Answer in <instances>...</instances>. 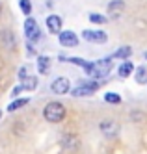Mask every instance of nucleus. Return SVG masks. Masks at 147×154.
I'll return each instance as SVG.
<instances>
[{
    "instance_id": "obj_21",
    "label": "nucleus",
    "mask_w": 147,
    "mask_h": 154,
    "mask_svg": "<svg viewBox=\"0 0 147 154\" xmlns=\"http://www.w3.org/2000/svg\"><path fill=\"white\" fill-rule=\"evenodd\" d=\"M26 76H28V74H26V67H22V69L19 71V78L22 80V78H26Z\"/></svg>"
},
{
    "instance_id": "obj_17",
    "label": "nucleus",
    "mask_w": 147,
    "mask_h": 154,
    "mask_svg": "<svg viewBox=\"0 0 147 154\" xmlns=\"http://www.w3.org/2000/svg\"><path fill=\"white\" fill-rule=\"evenodd\" d=\"M136 82L138 84H145L147 82V69L145 67H138L136 69Z\"/></svg>"
},
{
    "instance_id": "obj_22",
    "label": "nucleus",
    "mask_w": 147,
    "mask_h": 154,
    "mask_svg": "<svg viewBox=\"0 0 147 154\" xmlns=\"http://www.w3.org/2000/svg\"><path fill=\"white\" fill-rule=\"evenodd\" d=\"M0 13H2V6H0Z\"/></svg>"
},
{
    "instance_id": "obj_9",
    "label": "nucleus",
    "mask_w": 147,
    "mask_h": 154,
    "mask_svg": "<svg viewBox=\"0 0 147 154\" xmlns=\"http://www.w3.org/2000/svg\"><path fill=\"white\" fill-rule=\"evenodd\" d=\"M123 9H125V2H123V0H114V2L108 4V13L110 15H119Z\"/></svg>"
},
{
    "instance_id": "obj_13",
    "label": "nucleus",
    "mask_w": 147,
    "mask_h": 154,
    "mask_svg": "<svg viewBox=\"0 0 147 154\" xmlns=\"http://www.w3.org/2000/svg\"><path fill=\"white\" fill-rule=\"evenodd\" d=\"M99 128L103 130L106 136H114L116 132H117V126H116L114 123H110V121H103V123L99 125Z\"/></svg>"
},
{
    "instance_id": "obj_2",
    "label": "nucleus",
    "mask_w": 147,
    "mask_h": 154,
    "mask_svg": "<svg viewBox=\"0 0 147 154\" xmlns=\"http://www.w3.org/2000/svg\"><path fill=\"white\" fill-rule=\"evenodd\" d=\"M65 106L62 102H49L43 109V117L49 121V123H60L65 117Z\"/></svg>"
},
{
    "instance_id": "obj_11",
    "label": "nucleus",
    "mask_w": 147,
    "mask_h": 154,
    "mask_svg": "<svg viewBox=\"0 0 147 154\" xmlns=\"http://www.w3.org/2000/svg\"><path fill=\"white\" fill-rule=\"evenodd\" d=\"M134 71V65L130 61H125V63H121L119 65V69H117V74L121 76V78H127V76H130Z\"/></svg>"
},
{
    "instance_id": "obj_20",
    "label": "nucleus",
    "mask_w": 147,
    "mask_h": 154,
    "mask_svg": "<svg viewBox=\"0 0 147 154\" xmlns=\"http://www.w3.org/2000/svg\"><path fill=\"white\" fill-rule=\"evenodd\" d=\"M89 20H91V23H97V24H104V23H106V17H104V15L93 13V15H89Z\"/></svg>"
},
{
    "instance_id": "obj_24",
    "label": "nucleus",
    "mask_w": 147,
    "mask_h": 154,
    "mask_svg": "<svg viewBox=\"0 0 147 154\" xmlns=\"http://www.w3.org/2000/svg\"><path fill=\"white\" fill-rule=\"evenodd\" d=\"M145 58H147V52H145Z\"/></svg>"
},
{
    "instance_id": "obj_1",
    "label": "nucleus",
    "mask_w": 147,
    "mask_h": 154,
    "mask_svg": "<svg viewBox=\"0 0 147 154\" xmlns=\"http://www.w3.org/2000/svg\"><path fill=\"white\" fill-rule=\"evenodd\" d=\"M82 69H84V72H86L88 76H91V78H104V76L108 74V71H110V60L95 61V63L88 61Z\"/></svg>"
},
{
    "instance_id": "obj_23",
    "label": "nucleus",
    "mask_w": 147,
    "mask_h": 154,
    "mask_svg": "<svg viewBox=\"0 0 147 154\" xmlns=\"http://www.w3.org/2000/svg\"><path fill=\"white\" fill-rule=\"evenodd\" d=\"M0 117H2V112H0Z\"/></svg>"
},
{
    "instance_id": "obj_16",
    "label": "nucleus",
    "mask_w": 147,
    "mask_h": 154,
    "mask_svg": "<svg viewBox=\"0 0 147 154\" xmlns=\"http://www.w3.org/2000/svg\"><path fill=\"white\" fill-rule=\"evenodd\" d=\"M130 54H132V48L130 47H121V48H117L116 52H114V58H129L130 56Z\"/></svg>"
},
{
    "instance_id": "obj_19",
    "label": "nucleus",
    "mask_w": 147,
    "mask_h": 154,
    "mask_svg": "<svg viewBox=\"0 0 147 154\" xmlns=\"http://www.w3.org/2000/svg\"><path fill=\"white\" fill-rule=\"evenodd\" d=\"M19 6H21L24 15H30V11H32V2L30 0H19Z\"/></svg>"
},
{
    "instance_id": "obj_7",
    "label": "nucleus",
    "mask_w": 147,
    "mask_h": 154,
    "mask_svg": "<svg viewBox=\"0 0 147 154\" xmlns=\"http://www.w3.org/2000/svg\"><path fill=\"white\" fill-rule=\"evenodd\" d=\"M69 80L63 78V76H60V78H56L52 84H50V89L56 93V95H65V93H69Z\"/></svg>"
},
{
    "instance_id": "obj_15",
    "label": "nucleus",
    "mask_w": 147,
    "mask_h": 154,
    "mask_svg": "<svg viewBox=\"0 0 147 154\" xmlns=\"http://www.w3.org/2000/svg\"><path fill=\"white\" fill-rule=\"evenodd\" d=\"M28 100H30V98H17V100H13V102L8 106V112H15V109L22 108V106H26Z\"/></svg>"
},
{
    "instance_id": "obj_12",
    "label": "nucleus",
    "mask_w": 147,
    "mask_h": 154,
    "mask_svg": "<svg viewBox=\"0 0 147 154\" xmlns=\"http://www.w3.org/2000/svg\"><path fill=\"white\" fill-rule=\"evenodd\" d=\"M21 87H22V91H34L37 87V78H34V76H26V78H22V84H21Z\"/></svg>"
},
{
    "instance_id": "obj_10",
    "label": "nucleus",
    "mask_w": 147,
    "mask_h": 154,
    "mask_svg": "<svg viewBox=\"0 0 147 154\" xmlns=\"http://www.w3.org/2000/svg\"><path fill=\"white\" fill-rule=\"evenodd\" d=\"M62 143L67 150H76L78 149V137L76 136H63Z\"/></svg>"
},
{
    "instance_id": "obj_4",
    "label": "nucleus",
    "mask_w": 147,
    "mask_h": 154,
    "mask_svg": "<svg viewBox=\"0 0 147 154\" xmlns=\"http://www.w3.org/2000/svg\"><path fill=\"white\" fill-rule=\"evenodd\" d=\"M82 37L89 43H95V45H101V43H106L108 35L106 32H101V30H84L82 32Z\"/></svg>"
},
{
    "instance_id": "obj_8",
    "label": "nucleus",
    "mask_w": 147,
    "mask_h": 154,
    "mask_svg": "<svg viewBox=\"0 0 147 154\" xmlns=\"http://www.w3.org/2000/svg\"><path fill=\"white\" fill-rule=\"evenodd\" d=\"M47 28H49L50 34H60V32H62V17L49 15L47 17Z\"/></svg>"
},
{
    "instance_id": "obj_14",
    "label": "nucleus",
    "mask_w": 147,
    "mask_h": 154,
    "mask_svg": "<svg viewBox=\"0 0 147 154\" xmlns=\"http://www.w3.org/2000/svg\"><path fill=\"white\" fill-rule=\"evenodd\" d=\"M49 67H50V60L47 56H41L37 60V69H39V72L41 74H47L49 72Z\"/></svg>"
},
{
    "instance_id": "obj_5",
    "label": "nucleus",
    "mask_w": 147,
    "mask_h": 154,
    "mask_svg": "<svg viewBox=\"0 0 147 154\" xmlns=\"http://www.w3.org/2000/svg\"><path fill=\"white\" fill-rule=\"evenodd\" d=\"M24 34H26V37L30 39V41H39V37H41V30H39V26H37V23H36V19H26V23H24Z\"/></svg>"
},
{
    "instance_id": "obj_6",
    "label": "nucleus",
    "mask_w": 147,
    "mask_h": 154,
    "mask_svg": "<svg viewBox=\"0 0 147 154\" xmlns=\"http://www.w3.org/2000/svg\"><path fill=\"white\" fill-rule=\"evenodd\" d=\"M60 45L62 47H76L78 45V35L71 30H65V32H60Z\"/></svg>"
},
{
    "instance_id": "obj_18",
    "label": "nucleus",
    "mask_w": 147,
    "mask_h": 154,
    "mask_svg": "<svg viewBox=\"0 0 147 154\" xmlns=\"http://www.w3.org/2000/svg\"><path fill=\"white\" fill-rule=\"evenodd\" d=\"M104 100H106L108 104H119V102H121V97H119L117 93H106V95H104Z\"/></svg>"
},
{
    "instance_id": "obj_3",
    "label": "nucleus",
    "mask_w": 147,
    "mask_h": 154,
    "mask_svg": "<svg viewBox=\"0 0 147 154\" xmlns=\"http://www.w3.org/2000/svg\"><path fill=\"white\" fill-rule=\"evenodd\" d=\"M99 82H88V84H80L76 87V89L71 91L73 97H89V95H93L97 89H99Z\"/></svg>"
}]
</instances>
